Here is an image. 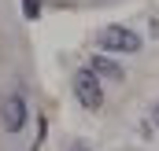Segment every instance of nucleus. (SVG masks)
<instances>
[{"label":"nucleus","mask_w":159,"mask_h":151,"mask_svg":"<svg viewBox=\"0 0 159 151\" xmlns=\"http://www.w3.org/2000/svg\"><path fill=\"white\" fill-rule=\"evenodd\" d=\"M74 96H78V103L85 111H100V103H104L100 77L93 74V70H78V74H74Z\"/></svg>","instance_id":"f257e3e1"},{"label":"nucleus","mask_w":159,"mask_h":151,"mask_svg":"<svg viewBox=\"0 0 159 151\" xmlns=\"http://www.w3.org/2000/svg\"><path fill=\"white\" fill-rule=\"evenodd\" d=\"M100 44L107 52H141V37L133 30H126V26H107L100 33Z\"/></svg>","instance_id":"f03ea898"},{"label":"nucleus","mask_w":159,"mask_h":151,"mask_svg":"<svg viewBox=\"0 0 159 151\" xmlns=\"http://www.w3.org/2000/svg\"><path fill=\"white\" fill-rule=\"evenodd\" d=\"M0 122H4L7 133H19L22 122H26V100H22V96H7L4 107H0Z\"/></svg>","instance_id":"7ed1b4c3"},{"label":"nucleus","mask_w":159,"mask_h":151,"mask_svg":"<svg viewBox=\"0 0 159 151\" xmlns=\"http://www.w3.org/2000/svg\"><path fill=\"white\" fill-rule=\"evenodd\" d=\"M89 70H93L96 77H107V81H122V77H126V74H122V67H119V63H111L107 55H93Z\"/></svg>","instance_id":"20e7f679"},{"label":"nucleus","mask_w":159,"mask_h":151,"mask_svg":"<svg viewBox=\"0 0 159 151\" xmlns=\"http://www.w3.org/2000/svg\"><path fill=\"white\" fill-rule=\"evenodd\" d=\"M22 11H26V19H37L41 15V0H22Z\"/></svg>","instance_id":"39448f33"},{"label":"nucleus","mask_w":159,"mask_h":151,"mask_svg":"<svg viewBox=\"0 0 159 151\" xmlns=\"http://www.w3.org/2000/svg\"><path fill=\"white\" fill-rule=\"evenodd\" d=\"M152 122H156V125H159V103H156V107H152Z\"/></svg>","instance_id":"423d86ee"},{"label":"nucleus","mask_w":159,"mask_h":151,"mask_svg":"<svg viewBox=\"0 0 159 151\" xmlns=\"http://www.w3.org/2000/svg\"><path fill=\"white\" fill-rule=\"evenodd\" d=\"M74 151H85V144H74Z\"/></svg>","instance_id":"0eeeda50"}]
</instances>
